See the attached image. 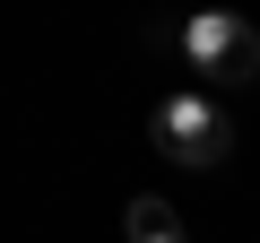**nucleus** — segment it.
Returning <instances> with one entry per match:
<instances>
[{"instance_id": "f257e3e1", "label": "nucleus", "mask_w": 260, "mask_h": 243, "mask_svg": "<svg viewBox=\"0 0 260 243\" xmlns=\"http://www.w3.org/2000/svg\"><path fill=\"white\" fill-rule=\"evenodd\" d=\"M148 131H156V148H165L174 165H225V148H234V122H225L208 96H165Z\"/></svg>"}, {"instance_id": "7ed1b4c3", "label": "nucleus", "mask_w": 260, "mask_h": 243, "mask_svg": "<svg viewBox=\"0 0 260 243\" xmlns=\"http://www.w3.org/2000/svg\"><path fill=\"white\" fill-rule=\"evenodd\" d=\"M121 226H130V243H182V217H174L156 191H148V200H130V217H121Z\"/></svg>"}, {"instance_id": "f03ea898", "label": "nucleus", "mask_w": 260, "mask_h": 243, "mask_svg": "<svg viewBox=\"0 0 260 243\" xmlns=\"http://www.w3.org/2000/svg\"><path fill=\"white\" fill-rule=\"evenodd\" d=\"M182 52H191V70H208V78H225V87H251V78H260V35H251L243 18H225V9H200V18L182 26Z\"/></svg>"}]
</instances>
